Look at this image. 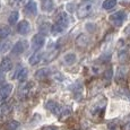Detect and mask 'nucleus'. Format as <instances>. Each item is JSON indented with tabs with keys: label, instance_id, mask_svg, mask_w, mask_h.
Returning <instances> with one entry per match:
<instances>
[{
	"label": "nucleus",
	"instance_id": "obj_5",
	"mask_svg": "<svg viewBox=\"0 0 130 130\" xmlns=\"http://www.w3.org/2000/svg\"><path fill=\"white\" fill-rule=\"evenodd\" d=\"M92 8H93V5L91 2H86V4H83L77 10V14H78L79 18H84V17L88 16V14L92 11Z\"/></svg>",
	"mask_w": 130,
	"mask_h": 130
},
{
	"label": "nucleus",
	"instance_id": "obj_21",
	"mask_svg": "<svg viewBox=\"0 0 130 130\" xmlns=\"http://www.w3.org/2000/svg\"><path fill=\"white\" fill-rule=\"evenodd\" d=\"M11 47V43L8 41H2L0 42V53H5L8 50H10Z\"/></svg>",
	"mask_w": 130,
	"mask_h": 130
},
{
	"label": "nucleus",
	"instance_id": "obj_14",
	"mask_svg": "<svg viewBox=\"0 0 130 130\" xmlns=\"http://www.w3.org/2000/svg\"><path fill=\"white\" fill-rule=\"evenodd\" d=\"M49 76H50V70L49 69H46V68L39 69V70L36 71V74H35V78L40 79V80H41V79H45Z\"/></svg>",
	"mask_w": 130,
	"mask_h": 130
},
{
	"label": "nucleus",
	"instance_id": "obj_26",
	"mask_svg": "<svg viewBox=\"0 0 130 130\" xmlns=\"http://www.w3.org/2000/svg\"><path fill=\"white\" fill-rule=\"evenodd\" d=\"M27 69L26 68H23V69H21V71L17 74V79H18L19 82H24L25 79H26V77H27Z\"/></svg>",
	"mask_w": 130,
	"mask_h": 130
},
{
	"label": "nucleus",
	"instance_id": "obj_35",
	"mask_svg": "<svg viewBox=\"0 0 130 130\" xmlns=\"http://www.w3.org/2000/svg\"><path fill=\"white\" fill-rule=\"evenodd\" d=\"M112 130H116V129H112Z\"/></svg>",
	"mask_w": 130,
	"mask_h": 130
},
{
	"label": "nucleus",
	"instance_id": "obj_3",
	"mask_svg": "<svg viewBox=\"0 0 130 130\" xmlns=\"http://www.w3.org/2000/svg\"><path fill=\"white\" fill-rule=\"evenodd\" d=\"M12 91V85L10 84H4L0 85V105L6 102V100L9 97Z\"/></svg>",
	"mask_w": 130,
	"mask_h": 130
},
{
	"label": "nucleus",
	"instance_id": "obj_32",
	"mask_svg": "<svg viewBox=\"0 0 130 130\" xmlns=\"http://www.w3.org/2000/svg\"><path fill=\"white\" fill-rule=\"evenodd\" d=\"M124 130H130V119L124 123Z\"/></svg>",
	"mask_w": 130,
	"mask_h": 130
},
{
	"label": "nucleus",
	"instance_id": "obj_33",
	"mask_svg": "<svg viewBox=\"0 0 130 130\" xmlns=\"http://www.w3.org/2000/svg\"><path fill=\"white\" fill-rule=\"evenodd\" d=\"M72 7H74V5H72V4H68V5H67V9H68L69 11L74 10V8H72Z\"/></svg>",
	"mask_w": 130,
	"mask_h": 130
},
{
	"label": "nucleus",
	"instance_id": "obj_12",
	"mask_svg": "<svg viewBox=\"0 0 130 130\" xmlns=\"http://www.w3.org/2000/svg\"><path fill=\"white\" fill-rule=\"evenodd\" d=\"M29 29H31V27H29V23L27 21H22L17 25V31L21 34H27L29 32Z\"/></svg>",
	"mask_w": 130,
	"mask_h": 130
},
{
	"label": "nucleus",
	"instance_id": "obj_9",
	"mask_svg": "<svg viewBox=\"0 0 130 130\" xmlns=\"http://www.w3.org/2000/svg\"><path fill=\"white\" fill-rule=\"evenodd\" d=\"M56 24L60 25L61 27H67L69 25V17L66 12H60L56 18Z\"/></svg>",
	"mask_w": 130,
	"mask_h": 130
},
{
	"label": "nucleus",
	"instance_id": "obj_30",
	"mask_svg": "<svg viewBox=\"0 0 130 130\" xmlns=\"http://www.w3.org/2000/svg\"><path fill=\"white\" fill-rule=\"evenodd\" d=\"M112 74H113V71H112V69H107V70L105 71V74H104V78L107 79V80H110V79L112 78Z\"/></svg>",
	"mask_w": 130,
	"mask_h": 130
},
{
	"label": "nucleus",
	"instance_id": "obj_10",
	"mask_svg": "<svg viewBox=\"0 0 130 130\" xmlns=\"http://www.w3.org/2000/svg\"><path fill=\"white\" fill-rule=\"evenodd\" d=\"M24 12H25V15H27L28 17L35 16L36 12H37L36 4H35V2H31V4H28V5H27V6L24 8Z\"/></svg>",
	"mask_w": 130,
	"mask_h": 130
},
{
	"label": "nucleus",
	"instance_id": "obj_25",
	"mask_svg": "<svg viewBox=\"0 0 130 130\" xmlns=\"http://www.w3.org/2000/svg\"><path fill=\"white\" fill-rule=\"evenodd\" d=\"M62 31H63V27H61V26H60V25H58V24L52 25V27H51V33H52V35H58V34H61Z\"/></svg>",
	"mask_w": 130,
	"mask_h": 130
},
{
	"label": "nucleus",
	"instance_id": "obj_24",
	"mask_svg": "<svg viewBox=\"0 0 130 130\" xmlns=\"http://www.w3.org/2000/svg\"><path fill=\"white\" fill-rule=\"evenodd\" d=\"M58 50H53V51H51V52H49L47 53V56L44 58V61L45 62H50V61H52V60H54L57 58V56H58Z\"/></svg>",
	"mask_w": 130,
	"mask_h": 130
},
{
	"label": "nucleus",
	"instance_id": "obj_31",
	"mask_svg": "<svg viewBox=\"0 0 130 130\" xmlns=\"http://www.w3.org/2000/svg\"><path fill=\"white\" fill-rule=\"evenodd\" d=\"M42 130H57V128L53 126H46L44 128H42Z\"/></svg>",
	"mask_w": 130,
	"mask_h": 130
},
{
	"label": "nucleus",
	"instance_id": "obj_27",
	"mask_svg": "<svg viewBox=\"0 0 130 130\" xmlns=\"http://www.w3.org/2000/svg\"><path fill=\"white\" fill-rule=\"evenodd\" d=\"M17 21H18V12H17V11L11 12L10 16H9V18H8V22L10 24H16Z\"/></svg>",
	"mask_w": 130,
	"mask_h": 130
},
{
	"label": "nucleus",
	"instance_id": "obj_28",
	"mask_svg": "<svg viewBox=\"0 0 130 130\" xmlns=\"http://www.w3.org/2000/svg\"><path fill=\"white\" fill-rule=\"evenodd\" d=\"M71 113V110L70 107H63L62 109V112H61V116H60V119H66L70 116Z\"/></svg>",
	"mask_w": 130,
	"mask_h": 130
},
{
	"label": "nucleus",
	"instance_id": "obj_34",
	"mask_svg": "<svg viewBox=\"0 0 130 130\" xmlns=\"http://www.w3.org/2000/svg\"><path fill=\"white\" fill-rule=\"evenodd\" d=\"M4 79H5L4 74H2V71H0V84H1V83H4Z\"/></svg>",
	"mask_w": 130,
	"mask_h": 130
},
{
	"label": "nucleus",
	"instance_id": "obj_16",
	"mask_svg": "<svg viewBox=\"0 0 130 130\" xmlns=\"http://www.w3.org/2000/svg\"><path fill=\"white\" fill-rule=\"evenodd\" d=\"M118 59L121 63H126V62H128V60H129L128 51H127V50H120V51L118 52Z\"/></svg>",
	"mask_w": 130,
	"mask_h": 130
},
{
	"label": "nucleus",
	"instance_id": "obj_11",
	"mask_svg": "<svg viewBox=\"0 0 130 130\" xmlns=\"http://www.w3.org/2000/svg\"><path fill=\"white\" fill-rule=\"evenodd\" d=\"M12 69V62L9 58H4L0 63V70L1 71H10Z\"/></svg>",
	"mask_w": 130,
	"mask_h": 130
},
{
	"label": "nucleus",
	"instance_id": "obj_13",
	"mask_svg": "<svg viewBox=\"0 0 130 130\" xmlns=\"http://www.w3.org/2000/svg\"><path fill=\"white\" fill-rule=\"evenodd\" d=\"M88 43H89V39H88V36H87L86 34H80V35L76 39V44L78 46H80V47L87 46L88 45Z\"/></svg>",
	"mask_w": 130,
	"mask_h": 130
},
{
	"label": "nucleus",
	"instance_id": "obj_15",
	"mask_svg": "<svg viewBox=\"0 0 130 130\" xmlns=\"http://www.w3.org/2000/svg\"><path fill=\"white\" fill-rule=\"evenodd\" d=\"M42 60V53L41 52H34V54H32L31 58H29V64H32V66H35L40 61Z\"/></svg>",
	"mask_w": 130,
	"mask_h": 130
},
{
	"label": "nucleus",
	"instance_id": "obj_8",
	"mask_svg": "<svg viewBox=\"0 0 130 130\" xmlns=\"http://www.w3.org/2000/svg\"><path fill=\"white\" fill-rule=\"evenodd\" d=\"M34 87V84L33 83H26L25 85L21 87V89H19V96L22 97V99H25V97H27L29 94H31L32 89H33Z\"/></svg>",
	"mask_w": 130,
	"mask_h": 130
},
{
	"label": "nucleus",
	"instance_id": "obj_20",
	"mask_svg": "<svg viewBox=\"0 0 130 130\" xmlns=\"http://www.w3.org/2000/svg\"><path fill=\"white\" fill-rule=\"evenodd\" d=\"M63 61L66 64H72L76 61V56H75V53H67L66 56L63 57Z\"/></svg>",
	"mask_w": 130,
	"mask_h": 130
},
{
	"label": "nucleus",
	"instance_id": "obj_29",
	"mask_svg": "<svg viewBox=\"0 0 130 130\" xmlns=\"http://www.w3.org/2000/svg\"><path fill=\"white\" fill-rule=\"evenodd\" d=\"M19 127V123L17 121H11L8 123V130H17Z\"/></svg>",
	"mask_w": 130,
	"mask_h": 130
},
{
	"label": "nucleus",
	"instance_id": "obj_23",
	"mask_svg": "<svg viewBox=\"0 0 130 130\" xmlns=\"http://www.w3.org/2000/svg\"><path fill=\"white\" fill-rule=\"evenodd\" d=\"M10 28L7 26H2L0 27V39H6L7 36L10 35Z\"/></svg>",
	"mask_w": 130,
	"mask_h": 130
},
{
	"label": "nucleus",
	"instance_id": "obj_2",
	"mask_svg": "<svg viewBox=\"0 0 130 130\" xmlns=\"http://www.w3.org/2000/svg\"><path fill=\"white\" fill-rule=\"evenodd\" d=\"M124 19H126V12L124 11H117L109 17V22L114 26H121Z\"/></svg>",
	"mask_w": 130,
	"mask_h": 130
},
{
	"label": "nucleus",
	"instance_id": "obj_1",
	"mask_svg": "<svg viewBox=\"0 0 130 130\" xmlns=\"http://www.w3.org/2000/svg\"><path fill=\"white\" fill-rule=\"evenodd\" d=\"M106 106V100L105 99H101L97 102H95L93 105L89 109V113H91L92 117L94 118H97V117H102L104 113V110H105Z\"/></svg>",
	"mask_w": 130,
	"mask_h": 130
},
{
	"label": "nucleus",
	"instance_id": "obj_7",
	"mask_svg": "<svg viewBox=\"0 0 130 130\" xmlns=\"http://www.w3.org/2000/svg\"><path fill=\"white\" fill-rule=\"evenodd\" d=\"M27 47H28V44H27L26 41H19L15 44V46L12 47L11 52H12V54L18 56V54H22L23 52H25V50H26Z\"/></svg>",
	"mask_w": 130,
	"mask_h": 130
},
{
	"label": "nucleus",
	"instance_id": "obj_17",
	"mask_svg": "<svg viewBox=\"0 0 130 130\" xmlns=\"http://www.w3.org/2000/svg\"><path fill=\"white\" fill-rule=\"evenodd\" d=\"M12 107L10 104H2L1 106H0V116L1 117H7L10 114Z\"/></svg>",
	"mask_w": 130,
	"mask_h": 130
},
{
	"label": "nucleus",
	"instance_id": "obj_19",
	"mask_svg": "<svg viewBox=\"0 0 130 130\" xmlns=\"http://www.w3.org/2000/svg\"><path fill=\"white\" fill-rule=\"evenodd\" d=\"M9 2H10L12 6L26 7L28 4H31V0H9Z\"/></svg>",
	"mask_w": 130,
	"mask_h": 130
},
{
	"label": "nucleus",
	"instance_id": "obj_4",
	"mask_svg": "<svg viewBox=\"0 0 130 130\" xmlns=\"http://www.w3.org/2000/svg\"><path fill=\"white\" fill-rule=\"evenodd\" d=\"M46 109L49 110L50 112H52L54 116L60 117L61 116V112H62V109H63V107L60 105L59 103H57L56 101L50 100V101H47V103H46Z\"/></svg>",
	"mask_w": 130,
	"mask_h": 130
},
{
	"label": "nucleus",
	"instance_id": "obj_18",
	"mask_svg": "<svg viewBox=\"0 0 130 130\" xmlns=\"http://www.w3.org/2000/svg\"><path fill=\"white\" fill-rule=\"evenodd\" d=\"M53 1L52 0H42V9L44 11H51L53 9Z\"/></svg>",
	"mask_w": 130,
	"mask_h": 130
},
{
	"label": "nucleus",
	"instance_id": "obj_22",
	"mask_svg": "<svg viewBox=\"0 0 130 130\" xmlns=\"http://www.w3.org/2000/svg\"><path fill=\"white\" fill-rule=\"evenodd\" d=\"M116 5H117V0H104L103 8L105 10H109V9H112L113 7H116Z\"/></svg>",
	"mask_w": 130,
	"mask_h": 130
},
{
	"label": "nucleus",
	"instance_id": "obj_6",
	"mask_svg": "<svg viewBox=\"0 0 130 130\" xmlns=\"http://www.w3.org/2000/svg\"><path fill=\"white\" fill-rule=\"evenodd\" d=\"M44 43H45V39H44V36L42 34H36L32 39V47H33V50H40L44 45Z\"/></svg>",
	"mask_w": 130,
	"mask_h": 130
}]
</instances>
